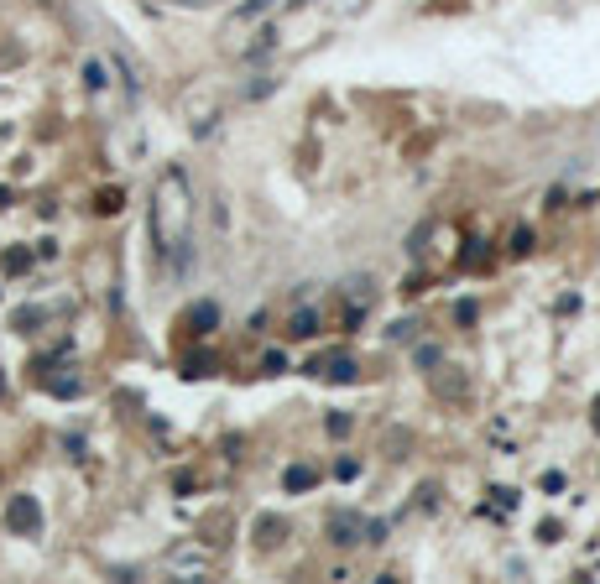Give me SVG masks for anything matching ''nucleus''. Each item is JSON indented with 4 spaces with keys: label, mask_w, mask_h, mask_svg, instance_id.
Segmentation results:
<instances>
[{
    "label": "nucleus",
    "mask_w": 600,
    "mask_h": 584,
    "mask_svg": "<svg viewBox=\"0 0 600 584\" xmlns=\"http://www.w3.org/2000/svg\"><path fill=\"white\" fill-rule=\"evenodd\" d=\"M188 224H193V193H188V177L162 173V183L152 188V240H157V256L173 261L177 251L188 246Z\"/></svg>",
    "instance_id": "nucleus-1"
},
{
    "label": "nucleus",
    "mask_w": 600,
    "mask_h": 584,
    "mask_svg": "<svg viewBox=\"0 0 600 584\" xmlns=\"http://www.w3.org/2000/svg\"><path fill=\"white\" fill-rule=\"evenodd\" d=\"M329 532H334V543H340V548H350V543H360V516L340 512V516L329 522Z\"/></svg>",
    "instance_id": "nucleus-2"
},
{
    "label": "nucleus",
    "mask_w": 600,
    "mask_h": 584,
    "mask_svg": "<svg viewBox=\"0 0 600 584\" xmlns=\"http://www.w3.org/2000/svg\"><path fill=\"white\" fill-rule=\"evenodd\" d=\"M308 485H318V475L308 465H293L287 469V491H308Z\"/></svg>",
    "instance_id": "nucleus-3"
},
{
    "label": "nucleus",
    "mask_w": 600,
    "mask_h": 584,
    "mask_svg": "<svg viewBox=\"0 0 600 584\" xmlns=\"http://www.w3.org/2000/svg\"><path fill=\"white\" fill-rule=\"evenodd\" d=\"M214 318H220V308H214V303H199V308L188 313V324H199V334H209V329H214Z\"/></svg>",
    "instance_id": "nucleus-4"
},
{
    "label": "nucleus",
    "mask_w": 600,
    "mask_h": 584,
    "mask_svg": "<svg viewBox=\"0 0 600 584\" xmlns=\"http://www.w3.org/2000/svg\"><path fill=\"white\" fill-rule=\"evenodd\" d=\"M271 6H277V0H246V6L235 11V21H256V16H267Z\"/></svg>",
    "instance_id": "nucleus-5"
},
{
    "label": "nucleus",
    "mask_w": 600,
    "mask_h": 584,
    "mask_svg": "<svg viewBox=\"0 0 600 584\" xmlns=\"http://www.w3.org/2000/svg\"><path fill=\"white\" fill-rule=\"evenodd\" d=\"M313 324H318V318H313V313H308V308H303V313L293 318V334H298V339H308V334H313Z\"/></svg>",
    "instance_id": "nucleus-6"
},
{
    "label": "nucleus",
    "mask_w": 600,
    "mask_h": 584,
    "mask_svg": "<svg viewBox=\"0 0 600 584\" xmlns=\"http://www.w3.org/2000/svg\"><path fill=\"white\" fill-rule=\"evenodd\" d=\"M329 376H334V381H350V376H355V365H350V360H345V355H340V360H334V371H329Z\"/></svg>",
    "instance_id": "nucleus-7"
},
{
    "label": "nucleus",
    "mask_w": 600,
    "mask_h": 584,
    "mask_svg": "<svg viewBox=\"0 0 600 584\" xmlns=\"http://www.w3.org/2000/svg\"><path fill=\"white\" fill-rule=\"evenodd\" d=\"M595 428H600V397H595Z\"/></svg>",
    "instance_id": "nucleus-8"
}]
</instances>
